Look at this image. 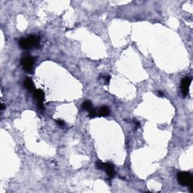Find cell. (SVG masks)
I'll return each instance as SVG.
<instances>
[{"instance_id": "cell-1", "label": "cell", "mask_w": 193, "mask_h": 193, "mask_svg": "<svg viewBox=\"0 0 193 193\" xmlns=\"http://www.w3.org/2000/svg\"><path fill=\"white\" fill-rule=\"evenodd\" d=\"M40 42V38L37 35H29L27 38L22 39L19 42V45L23 49H30L33 47H38Z\"/></svg>"}, {"instance_id": "cell-2", "label": "cell", "mask_w": 193, "mask_h": 193, "mask_svg": "<svg viewBox=\"0 0 193 193\" xmlns=\"http://www.w3.org/2000/svg\"><path fill=\"white\" fill-rule=\"evenodd\" d=\"M177 181L182 186H190V191L193 192V177L192 174L187 171H182L177 174Z\"/></svg>"}, {"instance_id": "cell-3", "label": "cell", "mask_w": 193, "mask_h": 193, "mask_svg": "<svg viewBox=\"0 0 193 193\" xmlns=\"http://www.w3.org/2000/svg\"><path fill=\"white\" fill-rule=\"evenodd\" d=\"M34 60L33 58L31 56H26L21 60V65L23 67V69L26 72H31L33 68Z\"/></svg>"}, {"instance_id": "cell-4", "label": "cell", "mask_w": 193, "mask_h": 193, "mask_svg": "<svg viewBox=\"0 0 193 193\" xmlns=\"http://www.w3.org/2000/svg\"><path fill=\"white\" fill-rule=\"evenodd\" d=\"M192 82V78L189 76H186L181 81L180 83V87H181V91L184 96H187L189 94V90H190V85Z\"/></svg>"}, {"instance_id": "cell-5", "label": "cell", "mask_w": 193, "mask_h": 193, "mask_svg": "<svg viewBox=\"0 0 193 193\" xmlns=\"http://www.w3.org/2000/svg\"><path fill=\"white\" fill-rule=\"evenodd\" d=\"M34 96L37 100L38 106H39V109L43 110L44 109L43 103H44V100H45V93H44V91L41 89L35 90V91H34Z\"/></svg>"}, {"instance_id": "cell-6", "label": "cell", "mask_w": 193, "mask_h": 193, "mask_svg": "<svg viewBox=\"0 0 193 193\" xmlns=\"http://www.w3.org/2000/svg\"><path fill=\"white\" fill-rule=\"evenodd\" d=\"M103 171H105V172L106 173V174L108 175L109 177L110 178H112L114 177L115 174V167L112 163L110 162H106L104 163V168Z\"/></svg>"}, {"instance_id": "cell-7", "label": "cell", "mask_w": 193, "mask_h": 193, "mask_svg": "<svg viewBox=\"0 0 193 193\" xmlns=\"http://www.w3.org/2000/svg\"><path fill=\"white\" fill-rule=\"evenodd\" d=\"M24 85L26 90L30 91V92H34L35 91V86L33 80L30 78H26L24 82Z\"/></svg>"}, {"instance_id": "cell-8", "label": "cell", "mask_w": 193, "mask_h": 193, "mask_svg": "<svg viewBox=\"0 0 193 193\" xmlns=\"http://www.w3.org/2000/svg\"><path fill=\"white\" fill-rule=\"evenodd\" d=\"M110 108L106 106H103L99 110L98 115L99 116H103V117H106V116L110 115Z\"/></svg>"}, {"instance_id": "cell-9", "label": "cell", "mask_w": 193, "mask_h": 193, "mask_svg": "<svg viewBox=\"0 0 193 193\" xmlns=\"http://www.w3.org/2000/svg\"><path fill=\"white\" fill-rule=\"evenodd\" d=\"M82 108L84 110H87V111H90L93 109V105H92V103L90 101V100H85L84 101L82 105Z\"/></svg>"}, {"instance_id": "cell-10", "label": "cell", "mask_w": 193, "mask_h": 193, "mask_svg": "<svg viewBox=\"0 0 193 193\" xmlns=\"http://www.w3.org/2000/svg\"><path fill=\"white\" fill-rule=\"evenodd\" d=\"M95 167H96L97 170L102 171L104 168V163L101 162V161H97V162H96V164H95Z\"/></svg>"}, {"instance_id": "cell-11", "label": "cell", "mask_w": 193, "mask_h": 193, "mask_svg": "<svg viewBox=\"0 0 193 193\" xmlns=\"http://www.w3.org/2000/svg\"><path fill=\"white\" fill-rule=\"evenodd\" d=\"M98 115V112L96 111V110H94V109H92L91 110H90L89 111V118L90 119H94V118H95L96 116V115Z\"/></svg>"}, {"instance_id": "cell-12", "label": "cell", "mask_w": 193, "mask_h": 193, "mask_svg": "<svg viewBox=\"0 0 193 193\" xmlns=\"http://www.w3.org/2000/svg\"><path fill=\"white\" fill-rule=\"evenodd\" d=\"M57 123H58V124H59L60 126H63L64 125V122H63V121L62 120H57Z\"/></svg>"}, {"instance_id": "cell-13", "label": "cell", "mask_w": 193, "mask_h": 193, "mask_svg": "<svg viewBox=\"0 0 193 193\" xmlns=\"http://www.w3.org/2000/svg\"><path fill=\"white\" fill-rule=\"evenodd\" d=\"M110 78H111V76H106V77H105V80H106V83H107V84L110 83Z\"/></svg>"}, {"instance_id": "cell-14", "label": "cell", "mask_w": 193, "mask_h": 193, "mask_svg": "<svg viewBox=\"0 0 193 193\" xmlns=\"http://www.w3.org/2000/svg\"><path fill=\"white\" fill-rule=\"evenodd\" d=\"M158 94L160 96H164V93H163V92H162V91H158Z\"/></svg>"}, {"instance_id": "cell-15", "label": "cell", "mask_w": 193, "mask_h": 193, "mask_svg": "<svg viewBox=\"0 0 193 193\" xmlns=\"http://www.w3.org/2000/svg\"><path fill=\"white\" fill-rule=\"evenodd\" d=\"M5 109V106H4L3 104H2V110H3Z\"/></svg>"}]
</instances>
